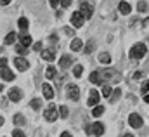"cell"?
<instances>
[{"mask_svg":"<svg viewBox=\"0 0 149 137\" xmlns=\"http://www.w3.org/2000/svg\"><path fill=\"white\" fill-rule=\"evenodd\" d=\"M49 2H50V5H52V7H56V5L59 3V0H49Z\"/></svg>","mask_w":149,"mask_h":137,"instance_id":"41","label":"cell"},{"mask_svg":"<svg viewBox=\"0 0 149 137\" xmlns=\"http://www.w3.org/2000/svg\"><path fill=\"white\" fill-rule=\"evenodd\" d=\"M102 96L111 97V87H109V85H104V87H102Z\"/></svg>","mask_w":149,"mask_h":137,"instance_id":"31","label":"cell"},{"mask_svg":"<svg viewBox=\"0 0 149 137\" xmlns=\"http://www.w3.org/2000/svg\"><path fill=\"white\" fill-rule=\"evenodd\" d=\"M101 75V80L102 82H113V83H118L120 82V73H116L114 69H104V71H101L99 73Z\"/></svg>","mask_w":149,"mask_h":137,"instance_id":"1","label":"cell"},{"mask_svg":"<svg viewBox=\"0 0 149 137\" xmlns=\"http://www.w3.org/2000/svg\"><path fill=\"white\" fill-rule=\"evenodd\" d=\"M16 50H17L19 54H26V47H23V45H17V47H16Z\"/></svg>","mask_w":149,"mask_h":137,"instance_id":"34","label":"cell"},{"mask_svg":"<svg viewBox=\"0 0 149 137\" xmlns=\"http://www.w3.org/2000/svg\"><path fill=\"white\" fill-rule=\"evenodd\" d=\"M85 132H87V134H92V127H90V125H87V127H85Z\"/></svg>","mask_w":149,"mask_h":137,"instance_id":"40","label":"cell"},{"mask_svg":"<svg viewBox=\"0 0 149 137\" xmlns=\"http://www.w3.org/2000/svg\"><path fill=\"white\" fill-rule=\"evenodd\" d=\"M43 116H45L47 122H56L57 116H59V111H57V108H56L54 104H50V106L43 111Z\"/></svg>","mask_w":149,"mask_h":137,"instance_id":"3","label":"cell"},{"mask_svg":"<svg viewBox=\"0 0 149 137\" xmlns=\"http://www.w3.org/2000/svg\"><path fill=\"white\" fill-rule=\"evenodd\" d=\"M12 137H24V134H23L21 130H14V136Z\"/></svg>","mask_w":149,"mask_h":137,"instance_id":"37","label":"cell"},{"mask_svg":"<svg viewBox=\"0 0 149 137\" xmlns=\"http://www.w3.org/2000/svg\"><path fill=\"white\" fill-rule=\"evenodd\" d=\"M120 96H121V90H120V89H114V92H113V97H109V99H111V103H116V101L120 99Z\"/></svg>","mask_w":149,"mask_h":137,"instance_id":"29","label":"cell"},{"mask_svg":"<svg viewBox=\"0 0 149 137\" xmlns=\"http://www.w3.org/2000/svg\"><path fill=\"white\" fill-rule=\"evenodd\" d=\"M81 45H83V40L74 38L73 42H71V50H78V49H81Z\"/></svg>","mask_w":149,"mask_h":137,"instance_id":"21","label":"cell"},{"mask_svg":"<svg viewBox=\"0 0 149 137\" xmlns=\"http://www.w3.org/2000/svg\"><path fill=\"white\" fill-rule=\"evenodd\" d=\"M33 49H35V50H42V42H37V43L33 45Z\"/></svg>","mask_w":149,"mask_h":137,"instance_id":"38","label":"cell"},{"mask_svg":"<svg viewBox=\"0 0 149 137\" xmlns=\"http://www.w3.org/2000/svg\"><path fill=\"white\" fill-rule=\"evenodd\" d=\"M99 61L104 63V64H108V63H111V56H109L108 52H102V54L99 56Z\"/></svg>","mask_w":149,"mask_h":137,"instance_id":"22","label":"cell"},{"mask_svg":"<svg viewBox=\"0 0 149 137\" xmlns=\"http://www.w3.org/2000/svg\"><path fill=\"white\" fill-rule=\"evenodd\" d=\"M45 76H47L49 80H50V78H54V76H56V68L49 66V68H47V71H45Z\"/></svg>","mask_w":149,"mask_h":137,"instance_id":"26","label":"cell"},{"mask_svg":"<svg viewBox=\"0 0 149 137\" xmlns=\"http://www.w3.org/2000/svg\"><path fill=\"white\" fill-rule=\"evenodd\" d=\"M57 109H59V116L61 118H68V108L66 106H59Z\"/></svg>","mask_w":149,"mask_h":137,"instance_id":"28","label":"cell"},{"mask_svg":"<svg viewBox=\"0 0 149 137\" xmlns=\"http://www.w3.org/2000/svg\"><path fill=\"white\" fill-rule=\"evenodd\" d=\"M137 10H139V12H146V10H148V3H146V2H139V3H137Z\"/></svg>","mask_w":149,"mask_h":137,"instance_id":"30","label":"cell"},{"mask_svg":"<svg viewBox=\"0 0 149 137\" xmlns=\"http://www.w3.org/2000/svg\"><path fill=\"white\" fill-rule=\"evenodd\" d=\"M42 57H43L45 61H54L56 54H54V50H52V49H45V50L42 52Z\"/></svg>","mask_w":149,"mask_h":137,"instance_id":"14","label":"cell"},{"mask_svg":"<svg viewBox=\"0 0 149 137\" xmlns=\"http://www.w3.org/2000/svg\"><path fill=\"white\" fill-rule=\"evenodd\" d=\"M128 123H130L134 129H141V127H142V118H141L137 113H132V115L128 116Z\"/></svg>","mask_w":149,"mask_h":137,"instance_id":"6","label":"cell"},{"mask_svg":"<svg viewBox=\"0 0 149 137\" xmlns=\"http://www.w3.org/2000/svg\"><path fill=\"white\" fill-rule=\"evenodd\" d=\"M90 83H102V80H101V75H99V71H94L92 75H90Z\"/></svg>","mask_w":149,"mask_h":137,"instance_id":"18","label":"cell"},{"mask_svg":"<svg viewBox=\"0 0 149 137\" xmlns=\"http://www.w3.org/2000/svg\"><path fill=\"white\" fill-rule=\"evenodd\" d=\"M144 101H146V103L149 104V94H146V96H144Z\"/></svg>","mask_w":149,"mask_h":137,"instance_id":"45","label":"cell"},{"mask_svg":"<svg viewBox=\"0 0 149 137\" xmlns=\"http://www.w3.org/2000/svg\"><path fill=\"white\" fill-rule=\"evenodd\" d=\"M141 90H142V94H144V96L149 94V82H146V83L142 85V89H141Z\"/></svg>","mask_w":149,"mask_h":137,"instance_id":"33","label":"cell"},{"mask_svg":"<svg viewBox=\"0 0 149 137\" xmlns=\"http://www.w3.org/2000/svg\"><path fill=\"white\" fill-rule=\"evenodd\" d=\"M21 97H23V92H21L19 89H10V90H9V99H10V101L19 103Z\"/></svg>","mask_w":149,"mask_h":137,"instance_id":"8","label":"cell"},{"mask_svg":"<svg viewBox=\"0 0 149 137\" xmlns=\"http://www.w3.org/2000/svg\"><path fill=\"white\" fill-rule=\"evenodd\" d=\"M2 89H3V87H2V85H0V92H2Z\"/></svg>","mask_w":149,"mask_h":137,"instance_id":"48","label":"cell"},{"mask_svg":"<svg viewBox=\"0 0 149 137\" xmlns=\"http://www.w3.org/2000/svg\"><path fill=\"white\" fill-rule=\"evenodd\" d=\"M71 64H73V57H70V56H63L61 61H59V66L61 68H70Z\"/></svg>","mask_w":149,"mask_h":137,"instance_id":"12","label":"cell"},{"mask_svg":"<svg viewBox=\"0 0 149 137\" xmlns=\"http://www.w3.org/2000/svg\"><path fill=\"white\" fill-rule=\"evenodd\" d=\"M123 137H134V136H132V134H125Z\"/></svg>","mask_w":149,"mask_h":137,"instance_id":"47","label":"cell"},{"mask_svg":"<svg viewBox=\"0 0 149 137\" xmlns=\"http://www.w3.org/2000/svg\"><path fill=\"white\" fill-rule=\"evenodd\" d=\"M42 90H43V97H45V99L50 101V99L54 97V90H52V87H50L49 83H43V85H42Z\"/></svg>","mask_w":149,"mask_h":137,"instance_id":"11","label":"cell"},{"mask_svg":"<svg viewBox=\"0 0 149 137\" xmlns=\"http://www.w3.org/2000/svg\"><path fill=\"white\" fill-rule=\"evenodd\" d=\"M146 54V45L144 43H135L132 49H130V57L132 59H142Z\"/></svg>","mask_w":149,"mask_h":137,"instance_id":"2","label":"cell"},{"mask_svg":"<svg viewBox=\"0 0 149 137\" xmlns=\"http://www.w3.org/2000/svg\"><path fill=\"white\" fill-rule=\"evenodd\" d=\"M134 78H135V80H139V78H142V73H141V71H137V73L134 75Z\"/></svg>","mask_w":149,"mask_h":137,"instance_id":"39","label":"cell"},{"mask_svg":"<svg viewBox=\"0 0 149 137\" xmlns=\"http://www.w3.org/2000/svg\"><path fill=\"white\" fill-rule=\"evenodd\" d=\"M66 94H68V97H70L71 101H78V99H80V89H78L74 83H70V85L66 87Z\"/></svg>","mask_w":149,"mask_h":137,"instance_id":"4","label":"cell"},{"mask_svg":"<svg viewBox=\"0 0 149 137\" xmlns=\"http://www.w3.org/2000/svg\"><path fill=\"white\" fill-rule=\"evenodd\" d=\"M92 132H94L95 136H102V134H104V127H102V123H94V125H92Z\"/></svg>","mask_w":149,"mask_h":137,"instance_id":"15","label":"cell"},{"mask_svg":"<svg viewBox=\"0 0 149 137\" xmlns=\"http://www.w3.org/2000/svg\"><path fill=\"white\" fill-rule=\"evenodd\" d=\"M17 26H19L23 31H26V30H28V26H30V24H28V19H26V17H21V19L17 21Z\"/></svg>","mask_w":149,"mask_h":137,"instance_id":"19","label":"cell"},{"mask_svg":"<svg viewBox=\"0 0 149 137\" xmlns=\"http://www.w3.org/2000/svg\"><path fill=\"white\" fill-rule=\"evenodd\" d=\"M14 66L19 69V71H26L28 69V61L23 59V57H16L14 59Z\"/></svg>","mask_w":149,"mask_h":137,"instance_id":"9","label":"cell"},{"mask_svg":"<svg viewBox=\"0 0 149 137\" xmlns=\"http://www.w3.org/2000/svg\"><path fill=\"white\" fill-rule=\"evenodd\" d=\"M0 75H2V78H3V80H7V82H9V80H14V73H12L9 68L0 69Z\"/></svg>","mask_w":149,"mask_h":137,"instance_id":"13","label":"cell"},{"mask_svg":"<svg viewBox=\"0 0 149 137\" xmlns=\"http://www.w3.org/2000/svg\"><path fill=\"white\" fill-rule=\"evenodd\" d=\"M118 9H120L121 14H130V3H127V2H120Z\"/></svg>","mask_w":149,"mask_h":137,"instance_id":"16","label":"cell"},{"mask_svg":"<svg viewBox=\"0 0 149 137\" xmlns=\"http://www.w3.org/2000/svg\"><path fill=\"white\" fill-rule=\"evenodd\" d=\"M14 123L16 125H24L26 122H24V116L23 115H14Z\"/></svg>","mask_w":149,"mask_h":137,"instance_id":"24","label":"cell"},{"mask_svg":"<svg viewBox=\"0 0 149 137\" xmlns=\"http://www.w3.org/2000/svg\"><path fill=\"white\" fill-rule=\"evenodd\" d=\"M81 73H83V66H81V64H76L73 68V75L78 78V76H81Z\"/></svg>","mask_w":149,"mask_h":137,"instance_id":"25","label":"cell"},{"mask_svg":"<svg viewBox=\"0 0 149 137\" xmlns=\"http://www.w3.org/2000/svg\"><path fill=\"white\" fill-rule=\"evenodd\" d=\"M30 106H31L33 109H40V106H42V101H40V99H33V101L30 103Z\"/></svg>","mask_w":149,"mask_h":137,"instance_id":"32","label":"cell"},{"mask_svg":"<svg viewBox=\"0 0 149 137\" xmlns=\"http://www.w3.org/2000/svg\"><path fill=\"white\" fill-rule=\"evenodd\" d=\"M71 23H73L74 28H81V26H83V16H81V12H73Z\"/></svg>","mask_w":149,"mask_h":137,"instance_id":"7","label":"cell"},{"mask_svg":"<svg viewBox=\"0 0 149 137\" xmlns=\"http://www.w3.org/2000/svg\"><path fill=\"white\" fill-rule=\"evenodd\" d=\"M2 125H3V118L0 116V127H2Z\"/></svg>","mask_w":149,"mask_h":137,"instance_id":"46","label":"cell"},{"mask_svg":"<svg viewBox=\"0 0 149 137\" xmlns=\"http://www.w3.org/2000/svg\"><path fill=\"white\" fill-rule=\"evenodd\" d=\"M7 3H10V0H0V5H7Z\"/></svg>","mask_w":149,"mask_h":137,"instance_id":"42","label":"cell"},{"mask_svg":"<svg viewBox=\"0 0 149 137\" xmlns=\"http://www.w3.org/2000/svg\"><path fill=\"white\" fill-rule=\"evenodd\" d=\"M5 66H7V59H5V57H2V59H0V69H3Z\"/></svg>","mask_w":149,"mask_h":137,"instance_id":"36","label":"cell"},{"mask_svg":"<svg viewBox=\"0 0 149 137\" xmlns=\"http://www.w3.org/2000/svg\"><path fill=\"white\" fill-rule=\"evenodd\" d=\"M61 137H71V136H70L68 132H63V134H61Z\"/></svg>","mask_w":149,"mask_h":137,"instance_id":"44","label":"cell"},{"mask_svg":"<svg viewBox=\"0 0 149 137\" xmlns=\"http://www.w3.org/2000/svg\"><path fill=\"white\" fill-rule=\"evenodd\" d=\"M16 42V33H9L5 36V45H12Z\"/></svg>","mask_w":149,"mask_h":137,"instance_id":"23","label":"cell"},{"mask_svg":"<svg viewBox=\"0 0 149 137\" xmlns=\"http://www.w3.org/2000/svg\"><path fill=\"white\" fill-rule=\"evenodd\" d=\"M80 9H81V16H83L85 19L92 17V14H94V7H92L90 3H87L85 0H81V2H80Z\"/></svg>","mask_w":149,"mask_h":137,"instance_id":"5","label":"cell"},{"mask_svg":"<svg viewBox=\"0 0 149 137\" xmlns=\"http://www.w3.org/2000/svg\"><path fill=\"white\" fill-rule=\"evenodd\" d=\"M59 3H61L63 7H70V3H71V0H59Z\"/></svg>","mask_w":149,"mask_h":137,"instance_id":"35","label":"cell"},{"mask_svg":"<svg viewBox=\"0 0 149 137\" xmlns=\"http://www.w3.org/2000/svg\"><path fill=\"white\" fill-rule=\"evenodd\" d=\"M31 40H33V38H31L30 35H21V45H23V47H30V45H31Z\"/></svg>","mask_w":149,"mask_h":137,"instance_id":"17","label":"cell"},{"mask_svg":"<svg viewBox=\"0 0 149 137\" xmlns=\"http://www.w3.org/2000/svg\"><path fill=\"white\" fill-rule=\"evenodd\" d=\"M101 99V94L97 90H90V97H88V106H97Z\"/></svg>","mask_w":149,"mask_h":137,"instance_id":"10","label":"cell"},{"mask_svg":"<svg viewBox=\"0 0 149 137\" xmlns=\"http://www.w3.org/2000/svg\"><path fill=\"white\" fill-rule=\"evenodd\" d=\"M102 113H104V108H102L101 104H97V106H94V109H92V115H94L95 118H97V116H101Z\"/></svg>","mask_w":149,"mask_h":137,"instance_id":"20","label":"cell"},{"mask_svg":"<svg viewBox=\"0 0 149 137\" xmlns=\"http://www.w3.org/2000/svg\"><path fill=\"white\" fill-rule=\"evenodd\" d=\"M94 47H95V43H94V40H88V43H87V47H85V54H90L92 50H94Z\"/></svg>","mask_w":149,"mask_h":137,"instance_id":"27","label":"cell"},{"mask_svg":"<svg viewBox=\"0 0 149 137\" xmlns=\"http://www.w3.org/2000/svg\"><path fill=\"white\" fill-rule=\"evenodd\" d=\"M64 31H66L68 35H73V30H71V28H64Z\"/></svg>","mask_w":149,"mask_h":137,"instance_id":"43","label":"cell"}]
</instances>
